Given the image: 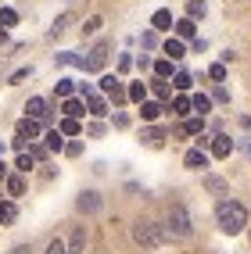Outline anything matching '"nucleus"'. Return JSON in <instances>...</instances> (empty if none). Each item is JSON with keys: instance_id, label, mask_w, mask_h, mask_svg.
<instances>
[{"instance_id": "obj_1", "label": "nucleus", "mask_w": 251, "mask_h": 254, "mask_svg": "<svg viewBox=\"0 0 251 254\" xmlns=\"http://www.w3.org/2000/svg\"><path fill=\"white\" fill-rule=\"evenodd\" d=\"M215 218H219V229L230 233V236H237L248 226V211H244V204H237V200H219Z\"/></svg>"}, {"instance_id": "obj_2", "label": "nucleus", "mask_w": 251, "mask_h": 254, "mask_svg": "<svg viewBox=\"0 0 251 254\" xmlns=\"http://www.w3.org/2000/svg\"><path fill=\"white\" fill-rule=\"evenodd\" d=\"M165 236H169V229H162L158 222H140L133 226V240H137L140 247H158V244H165Z\"/></svg>"}, {"instance_id": "obj_3", "label": "nucleus", "mask_w": 251, "mask_h": 254, "mask_svg": "<svg viewBox=\"0 0 251 254\" xmlns=\"http://www.w3.org/2000/svg\"><path fill=\"white\" fill-rule=\"evenodd\" d=\"M169 233L172 236H190V215L183 204H172V211H169Z\"/></svg>"}, {"instance_id": "obj_4", "label": "nucleus", "mask_w": 251, "mask_h": 254, "mask_svg": "<svg viewBox=\"0 0 251 254\" xmlns=\"http://www.w3.org/2000/svg\"><path fill=\"white\" fill-rule=\"evenodd\" d=\"M104 61H108V43H97L90 50V58H83V68L86 72H97V68H104Z\"/></svg>"}, {"instance_id": "obj_5", "label": "nucleus", "mask_w": 251, "mask_h": 254, "mask_svg": "<svg viewBox=\"0 0 251 254\" xmlns=\"http://www.w3.org/2000/svg\"><path fill=\"white\" fill-rule=\"evenodd\" d=\"M100 93H108L115 104H122V100H126V90H122V82L115 79V75H104V79H100Z\"/></svg>"}, {"instance_id": "obj_6", "label": "nucleus", "mask_w": 251, "mask_h": 254, "mask_svg": "<svg viewBox=\"0 0 251 254\" xmlns=\"http://www.w3.org/2000/svg\"><path fill=\"white\" fill-rule=\"evenodd\" d=\"M65 247H69V254H83V247H86V226H76Z\"/></svg>"}, {"instance_id": "obj_7", "label": "nucleus", "mask_w": 251, "mask_h": 254, "mask_svg": "<svg viewBox=\"0 0 251 254\" xmlns=\"http://www.w3.org/2000/svg\"><path fill=\"white\" fill-rule=\"evenodd\" d=\"M25 111H29V118H36V122H47V118H50V111H47V100H43V97H32Z\"/></svg>"}, {"instance_id": "obj_8", "label": "nucleus", "mask_w": 251, "mask_h": 254, "mask_svg": "<svg viewBox=\"0 0 251 254\" xmlns=\"http://www.w3.org/2000/svg\"><path fill=\"white\" fill-rule=\"evenodd\" d=\"M230 150H233V140L230 136H223V132H219V136H212V154L215 158H230Z\"/></svg>"}, {"instance_id": "obj_9", "label": "nucleus", "mask_w": 251, "mask_h": 254, "mask_svg": "<svg viewBox=\"0 0 251 254\" xmlns=\"http://www.w3.org/2000/svg\"><path fill=\"white\" fill-rule=\"evenodd\" d=\"M18 136L22 140H36L40 136V122H36V118H22V122H18Z\"/></svg>"}, {"instance_id": "obj_10", "label": "nucleus", "mask_w": 251, "mask_h": 254, "mask_svg": "<svg viewBox=\"0 0 251 254\" xmlns=\"http://www.w3.org/2000/svg\"><path fill=\"white\" fill-rule=\"evenodd\" d=\"M183 165H187V168H205V165H208V158H205V150H201V147H194V150H187Z\"/></svg>"}, {"instance_id": "obj_11", "label": "nucleus", "mask_w": 251, "mask_h": 254, "mask_svg": "<svg viewBox=\"0 0 251 254\" xmlns=\"http://www.w3.org/2000/svg\"><path fill=\"white\" fill-rule=\"evenodd\" d=\"M86 111H90L93 118H100V115H108V104H104V97H97V93H90V97H86Z\"/></svg>"}, {"instance_id": "obj_12", "label": "nucleus", "mask_w": 251, "mask_h": 254, "mask_svg": "<svg viewBox=\"0 0 251 254\" xmlns=\"http://www.w3.org/2000/svg\"><path fill=\"white\" fill-rule=\"evenodd\" d=\"M76 204H79V211H97V208H100V197L90 190V193H79Z\"/></svg>"}, {"instance_id": "obj_13", "label": "nucleus", "mask_w": 251, "mask_h": 254, "mask_svg": "<svg viewBox=\"0 0 251 254\" xmlns=\"http://www.w3.org/2000/svg\"><path fill=\"white\" fill-rule=\"evenodd\" d=\"M151 25H155L158 32L162 29H172V14L169 11H155V14H151Z\"/></svg>"}, {"instance_id": "obj_14", "label": "nucleus", "mask_w": 251, "mask_h": 254, "mask_svg": "<svg viewBox=\"0 0 251 254\" xmlns=\"http://www.w3.org/2000/svg\"><path fill=\"white\" fill-rule=\"evenodd\" d=\"M165 54H169V61H179L183 54H187V47H183V40H169L165 43Z\"/></svg>"}, {"instance_id": "obj_15", "label": "nucleus", "mask_w": 251, "mask_h": 254, "mask_svg": "<svg viewBox=\"0 0 251 254\" xmlns=\"http://www.w3.org/2000/svg\"><path fill=\"white\" fill-rule=\"evenodd\" d=\"M176 36H179V40H194V18L176 22Z\"/></svg>"}, {"instance_id": "obj_16", "label": "nucleus", "mask_w": 251, "mask_h": 254, "mask_svg": "<svg viewBox=\"0 0 251 254\" xmlns=\"http://www.w3.org/2000/svg\"><path fill=\"white\" fill-rule=\"evenodd\" d=\"M61 111H65V118H83V115H86V108H83L79 100H65Z\"/></svg>"}, {"instance_id": "obj_17", "label": "nucleus", "mask_w": 251, "mask_h": 254, "mask_svg": "<svg viewBox=\"0 0 251 254\" xmlns=\"http://www.w3.org/2000/svg\"><path fill=\"white\" fill-rule=\"evenodd\" d=\"M147 147H162V140H165V132L162 129H144V136H140Z\"/></svg>"}, {"instance_id": "obj_18", "label": "nucleus", "mask_w": 251, "mask_h": 254, "mask_svg": "<svg viewBox=\"0 0 251 254\" xmlns=\"http://www.w3.org/2000/svg\"><path fill=\"white\" fill-rule=\"evenodd\" d=\"M190 108H194V111H201V115H205V111L212 108V97H205V93H194V97H190Z\"/></svg>"}, {"instance_id": "obj_19", "label": "nucleus", "mask_w": 251, "mask_h": 254, "mask_svg": "<svg viewBox=\"0 0 251 254\" xmlns=\"http://www.w3.org/2000/svg\"><path fill=\"white\" fill-rule=\"evenodd\" d=\"M61 136H76V132H79V118H61Z\"/></svg>"}, {"instance_id": "obj_20", "label": "nucleus", "mask_w": 251, "mask_h": 254, "mask_svg": "<svg viewBox=\"0 0 251 254\" xmlns=\"http://www.w3.org/2000/svg\"><path fill=\"white\" fill-rule=\"evenodd\" d=\"M155 75H158V79H169V75H172V61H169V58L155 61Z\"/></svg>"}, {"instance_id": "obj_21", "label": "nucleus", "mask_w": 251, "mask_h": 254, "mask_svg": "<svg viewBox=\"0 0 251 254\" xmlns=\"http://www.w3.org/2000/svg\"><path fill=\"white\" fill-rule=\"evenodd\" d=\"M172 115L187 118V115H190V100H187V97H176V100H172Z\"/></svg>"}, {"instance_id": "obj_22", "label": "nucleus", "mask_w": 251, "mask_h": 254, "mask_svg": "<svg viewBox=\"0 0 251 254\" xmlns=\"http://www.w3.org/2000/svg\"><path fill=\"white\" fill-rule=\"evenodd\" d=\"M144 93H147L144 82H133V86L126 90V97H129V100H137V104H144Z\"/></svg>"}, {"instance_id": "obj_23", "label": "nucleus", "mask_w": 251, "mask_h": 254, "mask_svg": "<svg viewBox=\"0 0 251 254\" xmlns=\"http://www.w3.org/2000/svg\"><path fill=\"white\" fill-rule=\"evenodd\" d=\"M140 115H144V122H155V118L162 115V104H147V100H144V108H140Z\"/></svg>"}, {"instance_id": "obj_24", "label": "nucleus", "mask_w": 251, "mask_h": 254, "mask_svg": "<svg viewBox=\"0 0 251 254\" xmlns=\"http://www.w3.org/2000/svg\"><path fill=\"white\" fill-rule=\"evenodd\" d=\"M187 18H205V0H190L187 4Z\"/></svg>"}, {"instance_id": "obj_25", "label": "nucleus", "mask_w": 251, "mask_h": 254, "mask_svg": "<svg viewBox=\"0 0 251 254\" xmlns=\"http://www.w3.org/2000/svg\"><path fill=\"white\" fill-rule=\"evenodd\" d=\"M151 90H155V97H172V90H169V82H165V79H155V82H151Z\"/></svg>"}, {"instance_id": "obj_26", "label": "nucleus", "mask_w": 251, "mask_h": 254, "mask_svg": "<svg viewBox=\"0 0 251 254\" xmlns=\"http://www.w3.org/2000/svg\"><path fill=\"white\" fill-rule=\"evenodd\" d=\"M22 190H25V183H22L18 176H11V179H7V193H11V197H22Z\"/></svg>"}, {"instance_id": "obj_27", "label": "nucleus", "mask_w": 251, "mask_h": 254, "mask_svg": "<svg viewBox=\"0 0 251 254\" xmlns=\"http://www.w3.org/2000/svg\"><path fill=\"white\" fill-rule=\"evenodd\" d=\"M47 147L50 150H65V140H61V132L54 129V132H47Z\"/></svg>"}, {"instance_id": "obj_28", "label": "nucleus", "mask_w": 251, "mask_h": 254, "mask_svg": "<svg viewBox=\"0 0 251 254\" xmlns=\"http://www.w3.org/2000/svg\"><path fill=\"white\" fill-rule=\"evenodd\" d=\"M14 22H18V14H14L11 7H4V11H0V29H7V25H14Z\"/></svg>"}, {"instance_id": "obj_29", "label": "nucleus", "mask_w": 251, "mask_h": 254, "mask_svg": "<svg viewBox=\"0 0 251 254\" xmlns=\"http://www.w3.org/2000/svg\"><path fill=\"white\" fill-rule=\"evenodd\" d=\"M201 132V118H190V122H183V136H197Z\"/></svg>"}, {"instance_id": "obj_30", "label": "nucleus", "mask_w": 251, "mask_h": 254, "mask_svg": "<svg viewBox=\"0 0 251 254\" xmlns=\"http://www.w3.org/2000/svg\"><path fill=\"white\" fill-rule=\"evenodd\" d=\"M72 90H76L72 79H58V97H72Z\"/></svg>"}, {"instance_id": "obj_31", "label": "nucleus", "mask_w": 251, "mask_h": 254, "mask_svg": "<svg viewBox=\"0 0 251 254\" xmlns=\"http://www.w3.org/2000/svg\"><path fill=\"white\" fill-rule=\"evenodd\" d=\"M72 18H69V14H61V18L54 22V29H50V36H61V32H65V25H69Z\"/></svg>"}, {"instance_id": "obj_32", "label": "nucleus", "mask_w": 251, "mask_h": 254, "mask_svg": "<svg viewBox=\"0 0 251 254\" xmlns=\"http://www.w3.org/2000/svg\"><path fill=\"white\" fill-rule=\"evenodd\" d=\"M172 82H176V90H190V75H187V72H179Z\"/></svg>"}, {"instance_id": "obj_33", "label": "nucleus", "mask_w": 251, "mask_h": 254, "mask_svg": "<svg viewBox=\"0 0 251 254\" xmlns=\"http://www.w3.org/2000/svg\"><path fill=\"white\" fill-rule=\"evenodd\" d=\"M0 222H14V204H4V208H0Z\"/></svg>"}, {"instance_id": "obj_34", "label": "nucleus", "mask_w": 251, "mask_h": 254, "mask_svg": "<svg viewBox=\"0 0 251 254\" xmlns=\"http://www.w3.org/2000/svg\"><path fill=\"white\" fill-rule=\"evenodd\" d=\"M47 254H69V247H65L61 240H50V247H47Z\"/></svg>"}, {"instance_id": "obj_35", "label": "nucleus", "mask_w": 251, "mask_h": 254, "mask_svg": "<svg viewBox=\"0 0 251 254\" xmlns=\"http://www.w3.org/2000/svg\"><path fill=\"white\" fill-rule=\"evenodd\" d=\"M32 161H36L32 154H18V168H22V172H29V168H32Z\"/></svg>"}, {"instance_id": "obj_36", "label": "nucleus", "mask_w": 251, "mask_h": 254, "mask_svg": "<svg viewBox=\"0 0 251 254\" xmlns=\"http://www.w3.org/2000/svg\"><path fill=\"white\" fill-rule=\"evenodd\" d=\"M205 186H208V190H215V193H219V190H226V186H223V179H215V176H208V179H205Z\"/></svg>"}, {"instance_id": "obj_37", "label": "nucleus", "mask_w": 251, "mask_h": 254, "mask_svg": "<svg viewBox=\"0 0 251 254\" xmlns=\"http://www.w3.org/2000/svg\"><path fill=\"white\" fill-rule=\"evenodd\" d=\"M208 75H212V79H226V64H212Z\"/></svg>"}, {"instance_id": "obj_38", "label": "nucleus", "mask_w": 251, "mask_h": 254, "mask_svg": "<svg viewBox=\"0 0 251 254\" xmlns=\"http://www.w3.org/2000/svg\"><path fill=\"white\" fill-rule=\"evenodd\" d=\"M100 25H104V22H100V18H90V22H86V25H83V36H86V32H97V29H100Z\"/></svg>"}, {"instance_id": "obj_39", "label": "nucleus", "mask_w": 251, "mask_h": 254, "mask_svg": "<svg viewBox=\"0 0 251 254\" xmlns=\"http://www.w3.org/2000/svg\"><path fill=\"white\" fill-rule=\"evenodd\" d=\"M65 154H72V158H79V154H83V143H69V147H65Z\"/></svg>"}, {"instance_id": "obj_40", "label": "nucleus", "mask_w": 251, "mask_h": 254, "mask_svg": "<svg viewBox=\"0 0 251 254\" xmlns=\"http://www.w3.org/2000/svg\"><path fill=\"white\" fill-rule=\"evenodd\" d=\"M7 179V168H4V161H0V183H4Z\"/></svg>"}, {"instance_id": "obj_41", "label": "nucleus", "mask_w": 251, "mask_h": 254, "mask_svg": "<svg viewBox=\"0 0 251 254\" xmlns=\"http://www.w3.org/2000/svg\"><path fill=\"white\" fill-rule=\"evenodd\" d=\"M14 254H29V247H25V244H22V247H14Z\"/></svg>"}, {"instance_id": "obj_42", "label": "nucleus", "mask_w": 251, "mask_h": 254, "mask_svg": "<svg viewBox=\"0 0 251 254\" xmlns=\"http://www.w3.org/2000/svg\"><path fill=\"white\" fill-rule=\"evenodd\" d=\"M244 150H248V154H251V140H244Z\"/></svg>"}, {"instance_id": "obj_43", "label": "nucleus", "mask_w": 251, "mask_h": 254, "mask_svg": "<svg viewBox=\"0 0 251 254\" xmlns=\"http://www.w3.org/2000/svg\"><path fill=\"white\" fill-rule=\"evenodd\" d=\"M0 40H4V29H0Z\"/></svg>"}]
</instances>
